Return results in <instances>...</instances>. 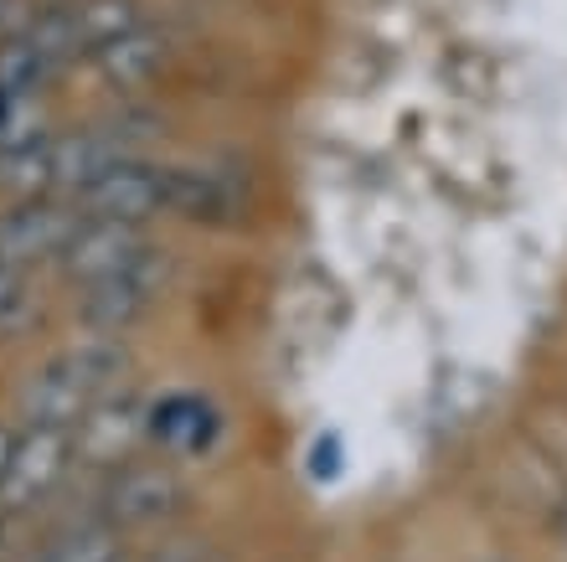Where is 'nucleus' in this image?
Returning a JSON list of instances; mask_svg holds the SVG:
<instances>
[{
    "mask_svg": "<svg viewBox=\"0 0 567 562\" xmlns=\"http://www.w3.org/2000/svg\"><path fill=\"white\" fill-rule=\"evenodd\" d=\"M135 356L124 336H83L37 361L16 387V418L27 429H73L99 398L120 392Z\"/></svg>",
    "mask_w": 567,
    "mask_h": 562,
    "instance_id": "f257e3e1",
    "label": "nucleus"
},
{
    "mask_svg": "<svg viewBox=\"0 0 567 562\" xmlns=\"http://www.w3.org/2000/svg\"><path fill=\"white\" fill-rule=\"evenodd\" d=\"M155 264H165V248L140 223L83 217L52 268L78 289V284H99V279H114V274H135V268H155Z\"/></svg>",
    "mask_w": 567,
    "mask_h": 562,
    "instance_id": "f03ea898",
    "label": "nucleus"
},
{
    "mask_svg": "<svg viewBox=\"0 0 567 562\" xmlns=\"http://www.w3.org/2000/svg\"><path fill=\"white\" fill-rule=\"evenodd\" d=\"M186 480H181L165 459H124L120 470H109L104 486V505L99 517L114 521L120 532H135V527H161L176 511H186Z\"/></svg>",
    "mask_w": 567,
    "mask_h": 562,
    "instance_id": "7ed1b4c3",
    "label": "nucleus"
},
{
    "mask_svg": "<svg viewBox=\"0 0 567 562\" xmlns=\"http://www.w3.org/2000/svg\"><path fill=\"white\" fill-rule=\"evenodd\" d=\"M73 464H78L73 429H27V423H21L11 464L0 474V511L11 517V511H37V505H47Z\"/></svg>",
    "mask_w": 567,
    "mask_h": 562,
    "instance_id": "20e7f679",
    "label": "nucleus"
},
{
    "mask_svg": "<svg viewBox=\"0 0 567 562\" xmlns=\"http://www.w3.org/2000/svg\"><path fill=\"white\" fill-rule=\"evenodd\" d=\"M78 223L83 212L68 196H16V207L0 212V264L27 274L58 264Z\"/></svg>",
    "mask_w": 567,
    "mask_h": 562,
    "instance_id": "39448f33",
    "label": "nucleus"
},
{
    "mask_svg": "<svg viewBox=\"0 0 567 562\" xmlns=\"http://www.w3.org/2000/svg\"><path fill=\"white\" fill-rule=\"evenodd\" d=\"M145 423H150V402L135 387H120L89 408L73 423V454L78 464L93 470H120L124 459H135V449L145 445Z\"/></svg>",
    "mask_w": 567,
    "mask_h": 562,
    "instance_id": "423d86ee",
    "label": "nucleus"
},
{
    "mask_svg": "<svg viewBox=\"0 0 567 562\" xmlns=\"http://www.w3.org/2000/svg\"><path fill=\"white\" fill-rule=\"evenodd\" d=\"M161 279H165V264L135 268V274H114V279H99V284H78V295H73L78 326L89 330V336H130L155 310Z\"/></svg>",
    "mask_w": 567,
    "mask_h": 562,
    "instance_id": "0eeeda50",
    "label": "nucleus"
},
{
    "mask_svg": "<svg viewBox=\"0 0 567 562\" xmlns=\"http://www.w3.org/2000/svg\"><path fill=\"white\" fill-rule=\"evenodd\" d=\"M165 165L145 161V155H120L104 176L93 181L89 192L78 196V212L83 217H114V223H140L165 212Z\"/></svg>",
    "mask_w": 567,
    "mask_h": 562,
    "instance_id": "6e6552de",
    "label": "nucleus"
},
{
    "mask_svg": "<svg viewBox=\"0 0 567 562\" xmlns=\"http://www.w3.org/2000/svg\"><path fill=\"white\" fill-rule=\"evenodd\" d=\"M165 212L196 227H233L248 207L243 181L223 165H165Z\"/></svg>",
    "mask_w": 567,
    "mask_h": 562,
    "instance_id": "1a4fd4ad",
    "label": "nucleus"
},
{
    "mask_svg": "<svg viewBox=\"0 0 567 562\" xmlns=\"http://www.w3.org/2000/svg\"><path fill=\"white\" fill-rule=\"evenodd\" d=\"M217 439H223V413L202 392H165V398L150 402L145 445H155L161 454H171V459L207 454Z\"/></svg>",
    "mask_w": 567,
    "mask_h": 562,
    "instance_id": "9d476101",
    "label": "nucleus"
},
{
    "mask_svg": "<svg viewBox=\"0 0 567 562\" xmlns=\"http://www.w3.org/2000/svg\"><path fill=\"white\" fill-rule=\"evenodd\" d=\"M89 62L114 93H140V89H150V83L161 78V68L171 62V42H165L161 31L135 27V31H124L120 42L99 47Z\"/></svg>",
    "mask_w": 567,
    "mask_h": 562,
    "instance_id": "9b49d317",
    "label": "nucleus"
},
{
    "mask_svg": "<svg viewBox=\"0 0 567 562\" xmlns=\"http://www.w3.org/2000/svg\"><path fill=\"white\" fill-rule=\"evenodd\" d=\"M68 16H73L78 58H93L99 47L120 42L124 31L145 27V11H140V0H68Z\"/></svg>",
    "mask_w": 567,
    "mask_h": 562,
    "instance_id": "f8f14e48",
    "label": "nucleus"
},
{
    "mask_svg": "<svg viewBox=\"0 0 567 562\" xmlns=\"http://www.w3.org/2000/svg\"><path fill=\"white\" fill-rule=\"evenodd\" d=\"M42 562H124V532L104 517L68 521L62 532L47 537Z\"/></svg>",
    "mask_w": 567,
    "mask_h": 562,
    "instance_id": "ddd939ff",
    "label": "nucleus"
},
{
    "mask_svg": "<svg viewBox=\"0 0 567 562\" xmlns=\"http://www.w3.org/2000/svg\"><path fill=\"white\" fill-rule=\"evenodd\" d=\"M58 73H62L58 62L47 58L42 47H31L27 37L0 42V93H11V99H37Z\"/></svg>",
    "mask_w": 567,
    "mask_h": 562,
    "instance_id": "4468645a",
    "label": "nucleus"
},
{
    "mask_svg": "<svg viewBox=\"0 0 567 562\" xmlns=\"http://www.w3.org/2000/svg\"><path fill=\"white\" fill-rule=\"evenodd\" d=\"M37 315H42V299L31 289V274L0 264V340H11L27 326H37Z\"/></svg>",
    "mask_w": 567,
    "mask_h": 562,
    "instance_id": "2eb2a0df",
    "label": "nucleus"
},
{
    "mask_svg": "<svg viewBox=\"0 0 567 562\" xmlns=\"http://www.w3.org/2000/svg\"><path fill=\"white\" fill-rule=\"evenodd\" d=\"M31 11L37 6H27V0H0V42H11L16 31L31 21Z\"/></svg>",
    "mask_w": 567,
    "mask_h": 562,
    "instance_id": "dca6fc26",
    "label": "nucleus"
},
{
    "mask_svg": "<svg viewBox=\"0 0 567 562\" xmlns=\"http://www.w3.org/2000/svg\"><path fill=\"white\" fill-rule=\"evenodd\" d=\"M155 562H202V552H196V548H186V542H176V548H165Z\"/></svg>",
    "mask_w": 567,
    "mask_h": 562,
    "instance_id": "f3484780",
    "label": "nucleus"
},
{
    "mask_svg": "<svg viewBox=\"0 0 567 562\" xmlns=\"http://www.w3.org/2000/svg\"><path fill=\"white\" fill-rule=\"evenodd\" d=\"M16 433H21V429H11V423H0V474H6V464H11V449H16Z\"/></svg>",
    "mask_w": 567,
    "mask_h": 562,
    "instance_id": "a211bd4d",
    "label": "nucleus"
},
{
    "mask_svg": "<svg viewBox=\"0 0 567 562\" xmlns=\"http://www.w3.org/2000/svg\"><path fill=\"white\" fill-rule=\"evenodd\" d=\"M0 548H6V511H0Z\"/></svg>",
    "mask_w": 567,
    "mask_h": 562,
    "instance_id": "6ab92c4d",
    "label": "nucleus"
},
{
    "mask_svg": "<svg viewBox=\"0 0 567 562\" xmlns=\"http://www.w3.org/2000/svg\"><path fill=\"white\" fill-rule=\"evenodd\" d=\"M563 527H567V521H563Z\"/></svg>",
    "mask_w": 567,
    "mask_h": 562,
    "instance_id": "aec40b11",
    "label": "nucleus"
}]
</instances>
